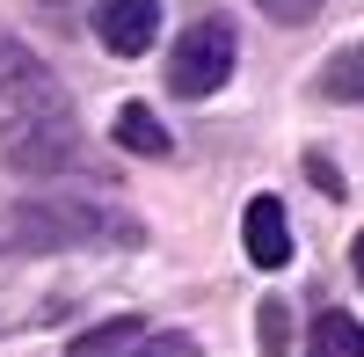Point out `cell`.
<instances>
[{"instance_id": "cell-1", "label": "cell", "mask_w": 364, "mask_h": 357, "mask_svg": "<svg viewBox=\"0 0 364 357\" xmlns=\"http://www.w3.org/2000/svg\"><path fill=\"white\" fill-rule=\"evenodd\" d=\"M139 241V226L109 204H87V197H22L15 212H0V255H51V248H73V241Z\"/></svg>"}, {"instance_id": "cell-2", "label": "cell", "mask_w": 364, "mask_h": 357, "mask_svg": "<svg viewBox=\"0 0 364 357\" xmlns=\"http://www.w3.org/2000/svg\"><path fill=\"white\" fill-rule=\"evenodd\" d=\"M0 168L29 175V183L80 175L87 168V139H80V124L66 110H29V117H8V124H0Z\"/></svg>"}, {"instance_id": "cell-3", "label": "cell", "mask_w": 364, "mask_h": 357, "mask_svg": "<svg viewBox=\"0 0 364 357\" xmlns=\"http://www.w3.org/2000/svg\"><path fill=\"white\" fill-rule=\"evenodd\" d=\"M226 73H233V22L226 15H197L168 51V87L182 102H204V95L226 87Z\"/></svg>"}, {"instance_id": "cell-4", "label": "cell", "mask_w": 364, "mask_h": 357, "mask_svg": "<svg viewBox=\"0 0 364 357\" xmlns=\"http://www.w3.org/2000/svg\"><path fill=\"white\" fill-rule=\"evenodd\" d=\"M0 102H15V117H29V110H66V102H58L51 66L22 37H8V29H0Z\"/></svg>"}, {"instance_id": "cell-5", "label": "cell", "mask_w": 364, "mask_h": 357, "mask_svg": "<svg viewBox=\"0 0 364 357\" xmlns=\"http://www.w3.org/2000/svg\"><path fill=\"white\" fill-rule=\"evenodd\" d=\"M95 37L109 58H139L161 37V0H102L95 8Z\"/></svg>"}, {"instance_id": "cell-6", "label": "cell", "mask_w": 364, "mask_h": 357, "mask_svg": "<svg viewBox=\"0 0 364 357\" xmlns=\"http://www.w3.org/2000/svg\"><path fill=\"white\" fill-rule=\"evenodd\" d=\"M240 248H248L255 270H284L291 262V219L277 197H248V212H240Z\"/></svg>"}, {"instance_id": "cell-7", "label": "cell", "mask_w": 364, "mask_h": 357, "mask_svg": "<svg viewBox=\"0 0 364 357\" xmlns=\"http://www.w3.org/2000/svg\"><path fill=\"white\" fill-rule=\"evenodd\" d=\"M146 336H154V329H146V314H109V321H95L87 336H73L66 357H132Z\"/></svg>"}, {"instance_id": "cell-8", "label": "cell", "mask_w": 364, "mask_h": 357, "mask_svg": "<svg viewBox=\"0 0 364 357\" xmlns=\"http://www.w3.org/2000/svg\"><path fill=\"white\" fill-rule=\"evenodd\" d=\"M117 146H124V154H146V161H168V154H175L168 124H161L146 102H124V110H117Z\"/></svg>"}, {"instance_id": "cell-9", "label": "cell", "mask_w": 364, "mask_h": 357, "mask_svg": "<svg viewBox=\"0 0 364 357\" xmlns=\"http://www.w3.org/2000/svg\"><path fill=\"white\" fill-rule=\"evenodd\" d=\"M306 357H364V321L321 307L314 314V336H306Z\"/></svg>"}, {"instance_id": "cell-10", "label": "cell", "mask_w": 364, "mask_h": 357, "mask_svg": "<svg viewBox=\"0 0 364 357\" xmlns=\"http://www.w3.org/2000/svg\"><path fill=\"white\" fill-rule=\"evenodd\" d=\"M255 343H262V357H284L291 350V307L284 299H262L255 307Z\"/></svg>"}, {"instance_id": "cell-11", "label": "cell", "mask_w": 364, "mask_h": 357, "mask_svg": "<svg viewBox=\"0 0 364 357\" xmlns=\"http://www.w3.org/2000/svg\"><path fill=\"white\" fill-rule=\"evenodd\" d=\"M328 95H336V102H364V58H336V66H328Z\"/></svg>"}, {"instance_id": "cell-12", "label": "cell", "mask_w": 364, "mask_h": 357, "mask_svg": "<svg viewBox=\"0 0 364 357\" xmlns=\"http://www.w3.org/2000/svg\"><path fill=\"white\" fill-rule=\"evenodd\" d=\"M255 8H262L269 22H314V15L328 8V0H255Z\"/></svg>"}, {"instance_id": "cell-13", "label": "cell", "mask_w": 364, "mask_h": 357, "mask_svg": "<svg viewBox=\"0 0 364 357\" xmlns=\"http://www.w3.org/2000/svg\"><path fill=\"white\" fill-rule=\"evenodd\" d=\"M306 183H314L321 197H343V168L328 161V154H306Z\"/></svg>"}, {"instance_id": "cell-14", "label": "cell", "mask_w": 364, "mask_h": 357, "mask_svg": "<svg viewBox=\"0 0 364 357\" xmlns=\"http://www.w3.org/2000/svg\"><path fill=\"white\" fill-rule=\"evenodd\" d=\"M132 357H197V336H146Z\"/></svg>"}, {"instance_id": "cell-15", "label": "cell", "mask_w": 364, "mask_h": 357, "mask_svg": "<svg viewBox=\"0 0 364 357\" xmlns=\"http://www.w3.org/2000/svg\"><path fill=\"white\" fill-rule=\"evenodd\" d=\"M37 8L58 22V29H73V15H80V0H37Z\"/></svg>"}, {"instance_id": "cell-16", "label": "cell", "mask_w": 364, "mask_h": 357, "mask_svg": "<svg viewBox=\"0 0 364 357\" xmlns=\"http://www.w3.org/2000/svg\"><path fill=\"white\" fill-rule=\"evenodd\" d=\"M350 270H357V284H364V233L350 241Z\"/></svg>"}]
</instances>
